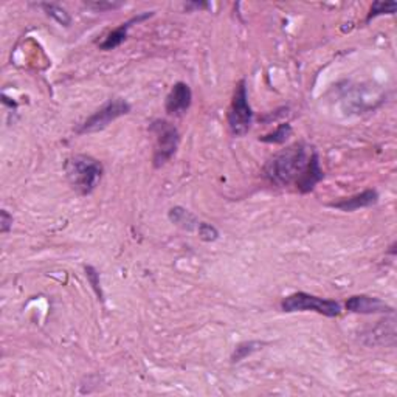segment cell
<instances>
[{
    "instance_id": "5",
    "label": "cell",
    "mask_w": 397,
    "mask_h": 397,
    "mask_svg": "<svg viewBox=\"0 0 397 397\" xmlns=\"http://www.w3.org/2000/svg\"><path fill=\"white\" fill-rule=\"evenodd\" d=\"M281 310L288 312V314H292V312H317L323 317L335 318L342 314V306L335 299L297 292V294H292L283 299Z\"/></svg>"
},
{
    "instance_id": "7",
    "label": "cell",
    "mask_w": 397,
    "mask_h": 397,
    "mask_svg": "<svg viewBox=\"0 0 397 397\" xmlns=\"http://www.w3.org/2000/svg\"><path fill=\"white\" fill-rule=\"evenodd\" d=\"M193 104V90L186 82H175L165 100V110L171 116H182Z\"/></svg>"
},
{
    "instance_id": "21",
    "label": "cell",
    "mask_w": 397,
    "mask_h": 397,
    "mask_svg": "<svg viewBox=\"0 0 397 397\" xmlns=\"http://www.w3.org/2000/svg\"><path fill=\"white\" fill-rule=\"evenodd\" d=\"M210 3H204V2H191V3H186L185 5V8L186 10H191V8H194V10H205V8H210Z\"/></svg>"
},
{
    "instance_id": "11",
    "label": "cell",
    "mask_w": 397,
    "mask_h": 397,
    "mask_svg": "<svg viewBox=\"0 0 397 397\" xmlns=\"http://www.w3.org/2000/svg\"><path fill=\"white\" fill-rule=\"evenodd\" d=\"M323 177H324V173L320 166V155H318L317 151H314L312 152V157L309 160L308 168H306L304 174L299 177L295 186L301 194L310 193L318 184H320Z\"/></svg>"
},
{
    "instance_id": "22",
    "label": "cell",
    "mask_w": 397,
    "mask_h": 397,
    "mask_svg": "<svg viewBox=\"0 0 397 397\" xmlns=\"http://www.w3.org/2000/svg\"><path fill=\"white\" fill-rule=\"evenodd\" d=\"M396 247H397V242H396V240H394V242H393L391 245H389V250H388V253H389V255H396V253H397V250H396Z\"/></svg>"
},
{
    "instance_id": "15",
    "label": "cell",
    "mask_w": 397,
    "mask_h": 397,
    "mask_svg": "<svg viewBox=\"0 0 397 397\" xmlns=\"http://www.w3.org/2000/svg\"><path fill=\"white\" fill-rule=\"evenodd\" d=\"M292 136V126L289 123H283L276 127V131H273L272 134H267L261 136L263 143H269V145H284Z\"/></svg>"
},
{
    "instance_id": "9",
    "label": "cell",
    "mask_w": 397,
    "mask_h": 397,
    "mask_svg": "<svg viewBox=\"0 0 397 397\" xmlns=\"http://www.w3.org/2000/svg\"><path fill=\"white\" fill-rule=\"evenodd\" d=\"M152 16H154V11H145V12H140V15L131 17L125 24H121L118 28L110 31V33L104 37V41L100 44V48L104 51H110V50H115L116 47H120V45L127 39L129 30H131L135 24L148 21V19Z\"/></svg>"
},
{
    "instance_id": "17",
    "label": "cell",
    "mask_w": 397,
    "mask_h": 397,
    "mask_svg": "<svg viewBox=\"0 0 397 397\" xmlns=\"http://www.w3.org/2000/svg\"><path fill=\"white\" fill-rule=\"evenodd\" d=\"M84 272H86V276L89 279L90 285H92V289L96 294V297H98V299H100L101 303H104V294H103V288H101L98 270H96L95 267H92V265H86V267H84Z\"/></svg>"
},
{
    "instance_id": "20",
    "label": "cell",
    "mask_w": 397,
    "mask_h": 397,
    "mask_svg": "<svg viewBox=\"0 0 397 397\" xmlns=\"http://www.w3.org/2000/svg\"><path fill=\"white\" fill-rule=\"evenodd\" d=\"M12 214H10L6 210L0 211V231L3 234L8 233L12 229Z\"/></svg>"
},
{
    "instance_id": "1",
    "label": "cell",
    "mask_w": 397,
    "mask_h": 397,
    "mask_svg": "<svg viewBox=\"0 0 397 397\" xmlns=\"http://www.w3.org/2000/svg\"><path fill=\"white\" fill-rule=\"evenodd\" d=\"M315 149H310L306 143L298 141L294 145L288 146L283 151L276 152L275 155L265 161L263 168L264 177L270 184L276 186H289L297 184L299 177L304 174L306 168L309 165L312 152Z\"/></svg>"
},
{
    "instance_id": "14",
    "label": "cell",
    "mask_w": 397,
    "mask_h": 397,
    "mask_svg": "<svg viewBox=\"0 0 397 397\" xmlns=\"http://www.w3.org/2000/svg\"><path fill=\"white\" fill-rule=\"evenodd\" d=\"M39 6L47 12V16H50L53 21H56L62 27H70L71 24V16L67 12V10H64L61 5L56 3H39Z\"/></svg>"
},
{
    "instance_id": "16",
    "label": "cell",
    "mask_w": 397,
    "mask_h": 397,
    "mask_svg": "<svg viewBox=\"0 0 397 397\" xmlns=\"http://www.w3.org/2000/svg\"><path fill=\"white\" fill-rule=\"evenodd\" d=\"M397 10V3L396 2H380V0H377V2H374L373 5H371V8H369V12H368V16H367V24L371 22V21H374L376 17H379V16H385V15H394Z\"/></svg>"
},
{
    "instance_id": "3",
    "label": "cell",
    "mask_w": 397,
    "mask_h": 397,
    "mask_svg": "<svg viewBox=\"0 0 397 397\" xmlns=\"http://www.w3.org/2000/svg\"><path fill=\"white\" fill-rule=\"evenodd\" d=\"M149 132L155 136L152 164L154 168L165 166L179 149L180 134L173 123L166 120H154L149 126Z\"/></svg>"
},
{
    "instance_id": "4",
    "label": "cell",
    "mask_w": 397,
    "mask_h": 397,
    "mask_svg": "<svg viewBox=\"0 0 397 397\" xmlns=\"http://www.w3.org/2000/svg\"><path fill=\"white\" fill-rule=\"evenodd\" d=\"M227 121H229V127L233 136H244L252 129L253 110L249 103V92H247L245 80H240L236 84L229 115H227Z\"/></svg>"
},
{
    "instance_id": "10",
    "label": "cell",
    "mask_w": 397,
    "mask_h": 397,
    "mask_svg": "<svg viewBox=\"0 0 397 397\" xmlns=\"http://www.w3.org/2000/svg\"><path fill=\"white\" fill-rule=\"evenodd\" d=\"M377 202H379V193H377V190H364L360 194H355V196L342 199L338 202H332V204H329V206L344 213H351L360 210V208L373 206Z\"/></svg>"
},
{
    "instance_id": "6",
    "label": "cell",
    "mask_w": 397,
    "mask_h": 397,
    "mask_svg": "<svg viewBox=\"0 0 397 397\" xmlns=\"http://www.w3.org/2000/svg\"><path fill=\"white\" fill-rule=\"evenodd\" d=\"M131 109H132L131 104L126 100L123 98L109 100L101 109L96 110V112L90 115L82 125H80V127L76 129V134L84 135V134L100 132L103 129H106L109 125H112L115 120L131 114Z\"/></svg>"
},
{
    "instance_id": "8",
    "label": "cell",
    "mask_w": 397,
    "mask_h": 397,
    "mask_svg": "<svg viewBox=\"0 0 397 397\" xmlns=\"http://www.w3.org/2000/svg\"><path fill=\"white\" fill-rule=\"evenodd\" d=\"M346 310L360 315H374V314H394L393 306L387 304L383 299L369 297V295H354L348 298Z\"/></svg>"
},
{
    "instance_id": "2",
    "label": "cell",
    "mask_w": 397,
    "mask_h": 397,
    "mask_svg": "<svg viewBox=\"0 0 397 397\" xmlns=\"http://www.w3.org/2000/svg\"><path fill=\"white\" fill-rule=\"evenodd\" d=\"M64 173L71 190L80 196H89L100 185L104 174V166L92 155H71L64 164Z\"/></svg>"
},
{
    "instance_id": "19",
    "label": "cell",
    "mask_w": 397,
    "mask_h": 397,
    "mask_svg": "<svg viewBox=\"0 0 397 397\" xmlns=\"http://www.w3.org/2000/svg\"><path fill=\"white\" fill-rule=\"evenodd\" d=\"M89 10H94L95 12H106V11H114L121 8L123 2H109V0H96V2H86L84 3Z\"/></svg>"
},
{
    "instance_id": "13",
    "label": "cell",
    "mask_w": 397,
    "mask_h": 397,
    "mask_svg": "<svg viewBox=\"0 0 397 397\" xmlns=\"http://www.w3.org/2000/svg\"><path fill=\"white\" fill-rule=\"evenodd\" d=\"M264 343L258 342V340H252V342H242L239 343L238 346H234V351L231 354V363H238L245 360L247 357H250L252 354H255L256 351L263 349Z\"/></svg>"
},
{
    "instance_id": "18",
    "label": "cell",
    "mask_w": 397,
    "mask_h": 397,
    "mask_svg": "<svg viewBox=\"0 0 397 397\" xmlns=\"http://www.w3.org/2000/svg\"><path fill=\"white\" fill-rule=\"evenodd\" d=\"M197 234L199 239L204 240V242H214V240L219 239V230L208 222H199Z\"/></svg>"
},
{
    "instance_id": "12",
    "label": "cell",
    "mask_w": 397,
    "mask_h": 397,
    "mask_svg": "<svg viewBox=\"0 0 397 397\" xmlns=\"http://www.w3.org/2000/svg\"><path fill=\"white\" fill-rule=\"evenodd\" d=\"M168 219H169V222L174 224L175 227H180L182 230H186V231L197 230V227H199V219L196 214L180 205L173 206L171 210L168 211Z\"/></svg>"
}]
</instances>
